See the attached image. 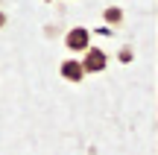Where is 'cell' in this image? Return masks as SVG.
<instances>
[{"label": "cell", "instance_id": "obj_4", "mask_svg": "<svg viewBox=\"0 0 158 155\" xmlns=\"http://www.w3.org/2000/svg\"><path fill=\"white\" fill-rule=\"evenodd\" d=\"M102 18H106V23L117 27V23H123V9H117V6H108V9L102 12Z\"/></svg>", "mask_w": 158, "mask_h": 155}, {"label": "cell", "instance_id": "obj_1", "mask_svg": "<svg viewBox=\"0 0 158 155\" xmlns=\"http://www.w3.org/2000/svg\"><path fill=\"white\" fill-rule=\"evenodd\" d=\"M91 29H85V27H73L68 35H64V44H68V50L70 53H85L91 47Z\"/></svg>", "mask_w": 158, "mask_h": 155}, {"label": "cell", "instance_id": "obj_5", "mask_svg": "<svg viewBox=\"0 0 158 155\" xmlns=\"http://www.w3.org/2000/svg\"><path fill=\"white\" fill-rule=\"evenodd\" d=\"M132 56H135V53H132V47H123V50L117 53V59H120L123 64H129V62H132Z\"/></svg>", "mask_w": 158, "mask_h": 155}, {"label": "cell", "instance_id": "obj_6", "mask_svg": "<svg viewBox=\"0 0 158 155\" xmlns=\"http://www.w3.org/2000/svg\"><path fill=\"white\" fill-rule=\"evenodd\" d=\"M3 23H6V15H0V27H3Z\"/></svg>", "mask_w": 158, "mask_h": 155}, {"label": "cell", "instance_id": "obj_3", "mask_svg": "<svg viewBox=\"0 0 158 155\" xmlns=\"http://www.w3.org/2000/svg\"><path fill=\"white\" fill-rule=\"evenodd\" d=\"M59 73H62L68 82H82V79H85L82 64H79L76 59H64V62H62V67H59Z\"/></svg>", "mask_w": 158, "mask_h": 155}, {"label": "cell", "instance_id": "obj_2", "mask_svg": "<svg viewBox=\"0 0 158 155\" xmlns=\"http://www.w3.org/2000/svg\"><path fill=\"white\" fill-rule=\"evenodd\" d=\"M79 64H82V73H100V70H106L108 56L100 50V47H88V50H85V59Z\"/></svg>", "mask_w": 158, "mask_h": 155}]
</instances>
